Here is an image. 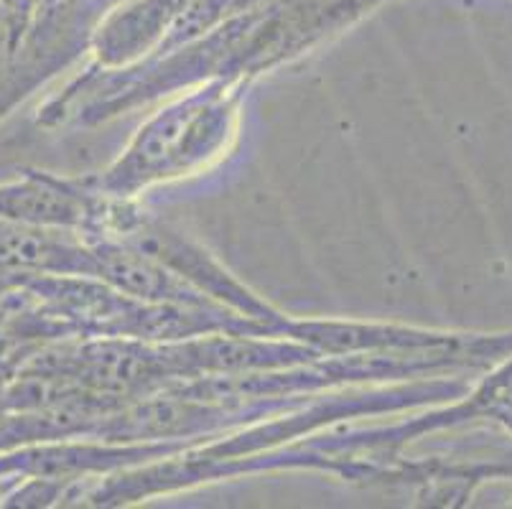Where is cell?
I'll use <instances>...</instances> for the list:
<instances>
[{"label":"cell","mask_w":512,"mask_h":509,"mask_svg":"<svg viewBox=\"0 0 512 509\" xmlns=\"http://www.w3.org/2000/svg\"><path fill=\"white\" fill-rule=\"evenodd\" d=\"M474 420H490L512 436V354L484 372L482 380L464 392V400L449 405L441 413L416 420L406 428V433L413 436L439 428H456Z\"/></svg>","instance_id":"obj_5"},{"label":"cell","mask_w":512,"mask_h":509,"mask_svg":"<svg viewBox=\"0 0 512 509\" xmlns=\"http://www.w3.org/2000/svg\"><path fill=\"white\" fill-rule=\"evenodd\" d=\"M92 196L95 191L87 181L23 171L18 179L0 184V219L82 235L90 222Z\"/></svg>","instance_id":"obj_2"},{"label":"cell","mask_w":512,"mask_h":509,"mask_svg":"<svg viewBox=\"0 0 512 509\" xmlns=\"http://www.w3.org/2000/svg\"><path fill=\"white\" fill-rule=\"evenodd\" d=\"M29 23V18H23L8 0H0V39H21Z\"/></svg>","instance_id":"obj_6"},{"label":"cell","mask_w":512,"mask_h":509,"mask_svg":"<svg viewBox=\"0 0 512 509\" xmlns=\"http://www.w3.org/2000/svg\"><path fill=\"white\" fill-rule=\"evenodd\" d=\"M0 273H51L95 278L92 245L72 230L29 227L0 219Z\"/></svg>","instance_id":"obj_3"},{"label":"cell","mask_w":512,"mask_h":509,"mask_svg":"<svg viewBox=\"0 0 512 509\" xmlns=\"http://www.w3.org/2000/svg\"><path fill=\"white\" fill-rule=\"evenodd\" d=\"M240 95L225 82L204 87L186 100L156 112L107 174L87 181L110 196H130L161 181L197 174L220 161L240 120Z\"/></svg>","instance_id":"obj_1"},{"label":"cell","mask_w":512,"mask_h":509,"mask_svg":"<svg viewBox=\"0 0 512 509\" xmlns=\"http://www.w3.org/2000/svg\"><path fill=\"white\" fill-rule=\"evenodd\" d=\"M189 0H120L95 31V49L107 67L146 54L156 41L169 36Z\"/></svg>","instance_id":"obj_4"}]
</instances>
